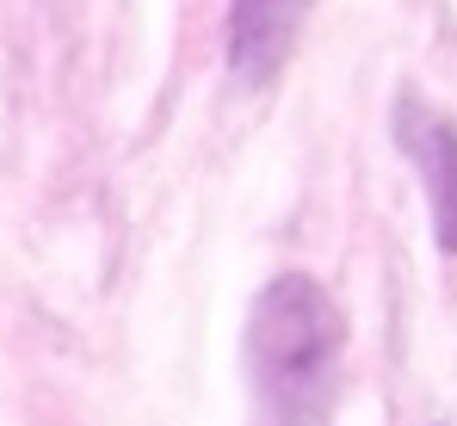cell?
Here are the masks:
<instances>
[{"label":"cell","instance_id":"2","mask_svg":"<svg viewBox=\"0 0 457 426\" xmlns=\"http://www.w3.org/2000/svg\"><path fill=\"white\" fill-rule=\"evenodd\" d=\"M395 142L420 167V192H427V211H433L439 254H457V124L445 112H433L427 99L402 93L395 99Z\"/></svg>","mask_w":457,"mask_h":426},{"label":"cell","instance_id":"1","mask_svg":"<svg viewBox=\"0 0 457 426\" xmlns=\"http://www.w3.org/2000/svg\"><path fill=\"white\" fill-rule=\"evenodd\" d=\"M340 353L346 315L328 297V284L309 272H278L247 315L253 426H328Z\"/></svg>","mask_w":457,"mask_h":426},{"label":"cell","instance_id":"3","mask_svg":"<svg viewBox=\"0 0 457 426\" xmlns=\"http://www.w3.org/2000/svg\"><path fill=\"white\" fill-rule=\"evenodd\" d=\"M309 6L315 0H228V25H223V63L241 87H266L278 80V69L297 50Z\"/></svg>","mask_w":457,"mask_h":426}]
</instances>
